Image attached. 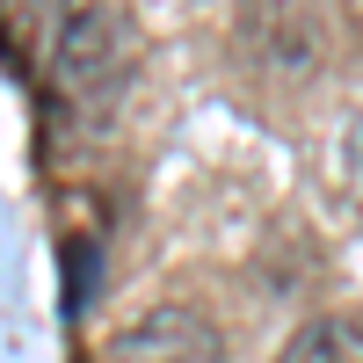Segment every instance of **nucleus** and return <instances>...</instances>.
Listing matches in <instances>:
<instances>
[{
  "mask_svg": "<svg viewBox=\"0 0 363 363\" xmlns=\"http://www.w3.org/2000/svg\"><path fill=\"white\" fill-rule=\"evenodd\" d=\"M51 87L58 102L87 124H109L116 109L131 102L138 87V29L124 8H109V0H80L66 8V22L51 29Z\"/></svg>",
  "mask_w": 363,
  "mask_h": 363,
  "instance_id": "f257e3e1",
  "label": "nucleus"
},
{
  "mask_svg": "<svg viewBox=\"0 0 363 363\" xmlns=\"http://www.w3.org/2000/svg\"><path fill=\"white\" fill-rule=\"evenodd\" d=\"M349 15H356V29H363V0H349Z\"/></svg>",
  "mask_w": 363,
  "mask_h": 363,
  "instance_id": "0eeeda50",
  "label": "nucleus"
},
{
  "mask_svg": "<svg viewBox=\"0 0 363 363\" xmlns=\"http://www.w3.org/2000/svg\"><path fill=\"white\" fill-rule=\"evenodd\" d=\"M240 58L269 80H306L327 58V15L320 0H240Z\"/></svg>",
  "mask_w": 363,
  "mask_h": 363,
  "instance_id": "f03ea898",
  "label": "nucleus"
},
{
  "mask_svg": "<svg viewBox=\"0 0 363 363\" xmlns=\"http://www.w3.org/2000/svg\"><path fill=\"white\" fill-rule=\"evenodd\" d=\"M58 262H66V313H87V298H95V284H102V240L73 233L66 247H58Z\"/></svg>",
  "mask_w": 363,
  "mask_h": 363,
  "instance_id": "39448f33",
  "label": "nucleus"
},
{
  "mask_svg": "<svg viewBox=\"0 0 363 363\" xmlns=\"http://www.w3.org/2000/svg\"><path fill=\"white\" fill-rule=\"evenodd\" d=\"M342 174H349V189L363 203V109L349 116V131H342Z\"/></svg>",
  "mask_w": 363,
  "mask_h": 363,
  "instance_id": "423d86ee",
  "label": "nucleus"
},
{
  "mask_svg": "<svg viewBox=\"0 0 363 363\" xmlns=\"http://www.w3.org/2000/svg\"><path fill=\"white\" fill-rule=\"evenodd\" d=\"M102 363H218V327H211L196 306H160L138 327H124Z\"/></svg>",
  "mask_w": 363,
  "mask_h": 363,
  "instance_id": "7ed1b4c3",
  "label": "nucleus"
},
{
  "mask_svg": "<svg viewBox=\"0 0 363 363\" xmlns=\"http://www.w3.org/2000/svg\"><path fill=\"white\" fill-rule=\"evenodd\" d=\"M277 363H363V320H313L277 349Z\"/></svg>",
  "mask_w": 363,
  "mask_h": 363,
  "instance_id": "20e7f679",
  "label": "nucleus"
}]
</instances>
